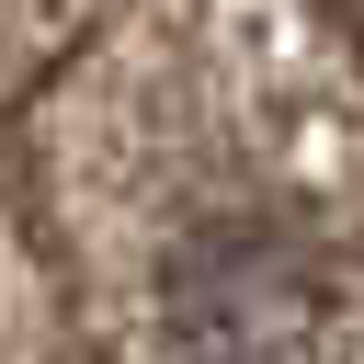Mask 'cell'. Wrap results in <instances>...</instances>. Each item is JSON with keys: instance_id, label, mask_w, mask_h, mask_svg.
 <instances>
[{"instance_id": "1", "label": "cell", "mask_w": 364, "mask_h": 364, "mask_svg": "<svg viewBox=\"0 0 364 364\" xmlns=\"http://www.w3.org/2000/svg\"><path fill=\"white\" fill-rule=\"evenodd\" d=\"M330 284L273 228H205L171 250V353L182 364H307Z\"/></svg>"}]
</instances>
